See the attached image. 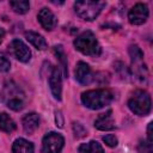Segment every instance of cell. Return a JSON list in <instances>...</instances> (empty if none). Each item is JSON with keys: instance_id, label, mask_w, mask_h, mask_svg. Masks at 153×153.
<instances>
[{"instance_id": "24", "label": "cell", "mask_w": 153, "mask_h": 153, "mask_svg": "<svg viewBox=\"0 0 153 153\" xmlns=\"http://www.w3.org/2000/svg\"><path fill=\"white\" fill-rule=\"evenodd\" d=\"M103 141L109 147H116L117 146V142H118L117 141V137L115 135H112V134H108V135L103 136Z\"/></svg>"}, {"instance_id": "20", "label": "cell", "mask_w": 153, "mask_h": 153, "mask_svg": "<svg viewBox=\"0 0 153 153\" xmlns=\"http://www.w3.org/2000/svg\"><path fill=\"white\" fill-rule=\"evenodd\" d=\"M10 6L12 7V10L16 13L19 14H24L29 11L30 8V4L29 1H24V0H18V1H10Z\"/></svg>"}, {"instance_id": "1", "label": "cell", "mask_w": 153, "mask_h": 153, "mask_svg": "<svg viewBox=\"0 0 153 153\" xmlns=\"http://www.w3.org/2000/svg\"><path fill=\"white\" fill-rule=\"evenodd\" d=\"M0 97H1V100L6 104V106L13 111H19L24 108L25 94L23 90L12 80L6 81L4 84Z\"/></svg>"}, {"instance_id": "19", "label": "cell", "mask_w": 153, "mask_h": 153, "mask_svg": "<svg viewBox=\"0 0 153 153\" xmlns=\"http://www.w3.org/2000/svg\"><path fill=\"white\" fill-rule=\"evenodd\" d=\"M54 54L56 55L57 60L60 61V66H61V67H62V69H63V75L67 78V76H68L67 57H66V54H65V51H63L62 45H55V47H54Z\"/></svg>"}, {"instance_id": "23", "label": "cell", "mask_w": 153, "mask_h": 153, "mask_svg": "<svg viewBox=\"0 0 153 153\" xmlns=\"http://www.w3.org/2000/svg\"><path fill=\"white\" fill-rule=\"evenodd\" d=\"M10 68H11V62H10V60H8L2 53H0V72H1V73L8 72Z\"/></svg>"}, {"instance_id": "11", "label": "cell", "mask_w": 153, "mask_h": 153, "mask_svg": "<svg viewBox=\"0 0 153 153\" xmlns=\"http://www.w3.org/2000/svg\"><path fill=\"white\" fill-rule=\"evenodd\" d=\"M37 19L39 22V24L48 31H51L56 27L57 25V19L55 17V14L47 7H43L37 16Z\"/></svg>"}, {"instance_id": "2", "label": "cell", "mask_w": 153, "mask_h": 153, "mask_svg": "<svg viewBox=\"0 0 153 153\" xmlns=\"http://www.w3.org/2000/svg\"><path fill=\"white\" fill-rule=\"evenodd\" d=\"M114 99L112 92L106 88L90 90L81 94V102L86 108L92 110H99L109 105Z\"/></svg>"}, {"instance_id": "21", "label": "cell", "mask_w": 153, "mask_h": 153, "mask_svg": "<svg viewBox=\"0 0 153 153\" xmlns=\"http://www.w3.org/2000/svg\"><path fill=\"white\" fill-rule=\"evenodd\" d=\"M73 133H74V136L76 139H81V137L87 135L86 128L81 123H79V122H74L73 123Z\"/></svg>"}, {"instance_id": "28", "label": "cell", "mask_w": 153, "mask_h": 153, "mask_svg": "<svg viewBox=\"0 0 153 153\" xmlns=\"http://www.w3.org/2000/svg\"><path fill=\"white\" fill-rule=\"evenodd\" d=\"M4 37H5V30L0 27V44H1L2 39H4Z\"/></svg>"}, {"instance_id": "12", "label": "cell", "mask_w": 153, "mask_h": 153, "mask_svg": "<svg viewBox=\"0 0 153 153\" xmlns=\"http://www.w3.org/2000/svg\"><path fill=\"white\" fill-rule=\"evenodd\" d=\"M75 79L81 85H88L93 80V74L90 66L82 61L78 62L75 67Z\"/></svg>"}, {"instance_id": "25", "label": "cell", "mask_w": 153, "mask_h": 153, "mask_svg": "<svg viewBox=\"0 0 153 153\" xmlns=\"http://www.w3.org/2000/svg\"><path fill=\"white\" fill-rule=\"evenodd\" d=\"M139 152L140 153H152V146L147 142H143V141H140L139 143Z\"/></svg>"}, {"instance_id": "26", "label": "cell", "mask_w": 153, "mask_h": 153, "mask_svg": "<svg viewBox=\"0 0 153 153\" xmlns=\"http://www.w3.org/2000/svg\"><path fill=\"white\" fill-rule=\"evenodd\" d=\"M55 121H56V126L62 128L63 127V116L61 114V111H56L55 112Z\"/></svg>"}, {"instance_id": "14", "label": "cell", "mask_w": 153, "mask_h": 153, "mask_svg": "<svg viewBox=\"0 0 153 153\" xmlns=\"http://www.w3.org/2000/svg\"><path fill=\"white\" fill-rule=\"evenodd\" d=\"M22 124H23V129L25 133L32 134L39 127V116L36 112L26 114L22 120Z\"/></svg>"}, {"instance_id": "7", "label": "cell", "mask_w": 153, "mask_h": 153, "mask_svg": "<svg viewBox=\"0 0 153 153\" xmlns=\"http://www.w3.org/2000/svg\"><path fill=\"white\" fill-rule=\"evenodd\" d=\"M65 139L61 134L50 131L42 141V153H60L63 148Z\"/></svg>"}, {"instance_id": "15", "label": "cell", "mask_w": 153, "mask_h": 153, "mask_svg": "<svg viewBox=\"0 0 153 153\" xmlns=\"http://www.w3.org/2000/svg\"><path fill=\"white\" fill-rule=\"evenodd\" d=\"M25 38L38 50H44L47 48V42H45L44 37L37 32L27 31V32H25Z\"/></svg>"}, {"instance_id": "6", "label": "cell", "mask_w": 153, "mask_h": 153, "mask_svg": "<svg viewBox=\"0 0 153 153\" xmlns=\"http://www.w3.org/2000/svg\"><path fill=\"white\" fill-rule=\"evenodd\" d=\"M129 109L139 116H146L151 111V97L143 90H136L128 100Z\"/></svg>"}, {"instance_id": "27", "label": "cell", "mask_w": 153, "mask_h": 153, "mask_svg": "<svg viewBox=\"0 0 153 153\" xmlns=\"http://www.w3.org/2000/svg\"><path fill=\"white\" fill-rule=\"evenodd\" d=\"M152 122L151 123H148V128H147V143H149L151 146H152V142H153V140H152Z\"/></svg>"}, {"instance_id": "13", "label": "cell", "mask_w": 153, "mask_h": 153, "mask_svg": "<svg viewBox=\"0 0 153 153\" xmlns=\"http://www.w3.org/2000/svg\"><path fill=\"white\" fill-rule=\"evenodd\" d=\"M94 127L99 130H112L115 129V121L112 117V111L108 110L104 114L98 115L94 120Z\"/></svg>"}, {"instance_id": "3", "label": "cell", "mask_w": 153, "mask_h": 153, "mask_svg": "<svg viewBox=\"0 0 153 153\" xmlns=\"http://www.w3.org/2000/svg\"><path fill=\"white\" fill-rule=\"evenodd\" d=\"M74 47L84 55L97 56L100 54V45L96 38V36L91 31H85L80 33L74 39Z\"/></svg>"}, {"instance_id": "5", "label": "cell", "mask_w": 153, "mask_h": 153, "mask_svg": "<svg viewBox=\"0 0 153 153\" xmlns=\"http://www.w3.org/2000/svg\"><path fill=\"white\" fill-rule=\"evenodd\" d=\"M105 5L104 1H76L74 2V11L81 19L91 22L99 16Z\"/></svg>"}, {"instance_id": "8", "label": "cell", "mask_w": 153, "mask_h": 153, "mask_svg": "<svg viewBox=\"0 0 153 153\" xmlns=\"http://www.w3.org/2000/svg\"><path fill=\"white\" fill-rule=\"evenodd\" d=\"M148 14L149 12H148L147 5L142 2H137L130 8L128 13V19H129V23L133 25H141L147 20Z\"/></svg>"}, {"instance_id": "16", "label": "cell", "mask_w": 153, "mask_h": 153, "mask_svg": "<svg viewBox=\"0 0 153 153\" xmlns=\"http://www.w3.org/2000/svg\"><path fill=\"white\" fill-rule=\"evenodd\" d=\"M12 153H33V145L25 139H17L13 142Z\"/></svg>"}, {"instance_id": "18", "label": "cell", "mask_w": 153, "mask_h": 153, "mask_svg": "<svg viewBox=\"0 0 153 153\" xmlns=\"http://www.w3.org/2000/svg\"><path fill=\"white\" fill-rule=\"evenodd\" d=\"M79 153H104L103 147L97 141H90L87 143H82L79 147Z\"/></svg>"}, {"instance_id": "17", "label": "cell", "mask_w": 153, "mask_h": 153, "mask_svg": "<svg viewBox=\"0 0 153 153\" xmlns=\"http://www.w3.org/2000/svg\"><path fill=\"white\" fill-rule=\"evenodd\" d=\"M17 128L16 122L6 112H0V130L5 133H12Z\"/></svg>"}, {"instance_id": "4", "label": "cell", "mask_w": 153, "mask_h": 153, "mask_svg": "<svg viewBox=\"0 0 153 153\" xmlns=\"http://www.w3.org/2000/svg\"><path fill=\"white\" fill-rule=\"evenodd\" d=\"M129 55L131 59V71L133 75L140 81L146 84L148 79V71L143 62V53L139 45L133 44L129 47Z\"/></svg>"}, {"instance_id": "10", "label": "cell", "mask_w": 153, "mask_h": 153, "mask_svg": "<svg viewBox=\"0 0 153 153\" xmlns=\"http://www.w3.org/2000/svg\"><path fill=\"white\" fill-rule=\"evenodd\" d=\"M49 86L51 90L53 96L55 99L61 100V93H62V80H61V73L57 67H53L51 72L49 74Z\"/></svg>"}, {"instance_id": "9", "label": "cell", "mask_w": 153, "mask_h": 153, "mask_svg": "<svg viewBox=\"0 0 153 153\" xmlns=\"http://www.w3.org/2000/svg\"><path fill=\"white\" fill-rule=\"evenodd\" d=\"M8 48L11 50V53L13 54V56L20 61V62H29L31 59V50L29 49V47L20 39H13L10 44Z\"/></svg>"}, {"instance_id": "22", "label": "cell", "mask_w": 153, "mask_h": 153, "mask_svg": "<svg viewBox=\"0 0 153 153\" xmlns=\"http://www.w3.org/2000/svg\"><path fill=\"white\" fill-rule=\"evenodd\" d=\"M115 68H116L118 75H120L122 79H126V80L129 79V76H130V72H129V69H128L122 62H116V63H115Z\"/></svg>"}]
</instances>
